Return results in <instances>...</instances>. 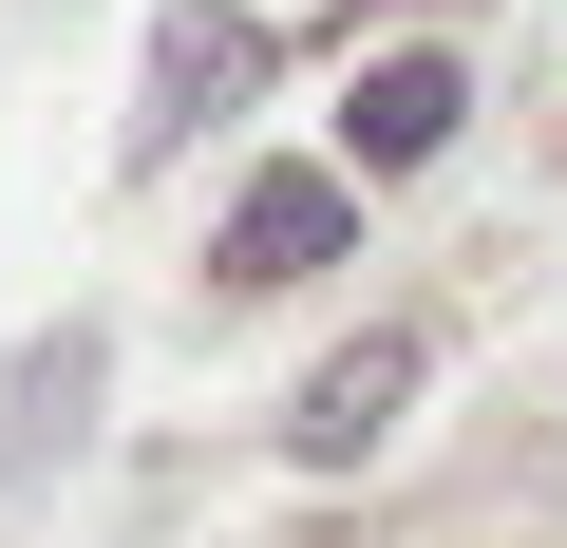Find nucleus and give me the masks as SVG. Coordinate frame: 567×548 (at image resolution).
Returning a JSON list of instances; mask_svg holds the SVG:
<instances>
[{
	"label": "nucleus",
	"instance_id": "obj_1",
	"mask_svg": "<svg viewBox=\"0 0 567 548\" xmlns=\"http://www.w3.org/2000/svg\"><path fill=\"white\" fill-rule=\"evenodd\" d=\"M208 265L265 303V285H322V265H360V170H246L227 189V227H208Z\"/></svg>",
	"mask_w": 567,
	"mask_h": 548
},
{
	"label": "nucleus",
	"instance_id": "obj_2",
	"mask_svg": "<svg viewBox=\"0 0 567 548\" xmlns=\"http://www.w3.org/2000/svg\"><path fill=\"white\" fill-rule=\"evenodd\" d=\"M227 95H265V20H227V0H171V20H152V95H133V170H171Z\"/></svg>",
	"mask_w": 567,
	"mask_h": 548
},
{
	"label": "nucleus",
	"instance_id": "obj_3",
	"mask_svg": "<svg viewBox=\"0 0 567 548\" xmlns=\"http://www.w3.org/2000/svg\"><path fill=\"white\" fill-rule=\"evenodd\" d=\"M454 114H473V76H454L435 39H398V58H360V95H341V170H360V189H379V170H435Z\"/></svg>",
	"mask_w": 567,
	"mask_h": 548
},
{
	"label": "nucleus",
	"instance_id": "obj_4",
	"mask_svg": "<svg viewBox=\"0 0 567 548\" xmlns=\"http://www.w3.org/2000/svg\"><path fill=\"white\" fill-rule=\"evenodd\" d=\"M398 397H416V341H341V360L303 379V416H284V454H303V473H360V454L398 435Z\"/></svg>",
	"mask_w": 567,
	"mask_h": 548
}]
</instances>
